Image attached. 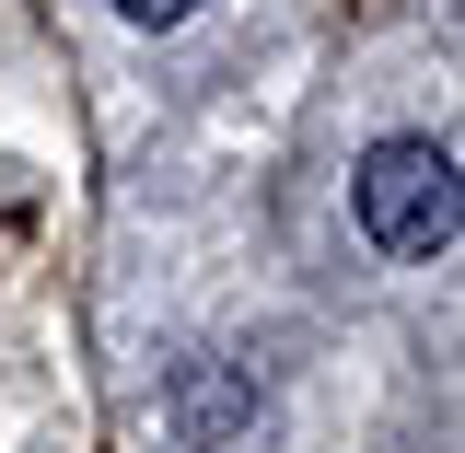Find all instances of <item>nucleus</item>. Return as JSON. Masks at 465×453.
<instances>
[{"mask_svg":"<svg viewBox=\"0 0 465 453\" xmlns=\"http://www.w3.org/2000/svg\"><path fill=\"white\" fill-rule=\"evenodd\" d=\"M349 198H361V232H372L384 256H442L454 222H465L454 152H442V140H372L361 174H349Z\"/></svg>","mask_w":465,"mask_h":453,"instance_id":"nucleus-1","label":"nucleus"},{"mask_svg":"<svg viewBox=\"0 0 465 453\" xmlns=\"http://www.w3.org/2000/svg\"><path fill=\"white\" fill-rule=\"evenodd\" d=\"M116 12H128V24H186L198 0H116Z\"/></svg>","mask_w":465,"mask_h":453,"instance_id":"nucleus-2","label":"nucleus"}]
</instances>
